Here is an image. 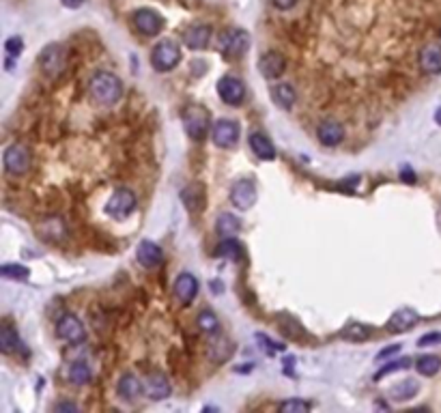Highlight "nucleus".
<instances>
[{
	"label": "nucleus",
	"mask_w": 441,
	"mask_h": 413,
	"mask_svg": "<svg viewBox=\"0 0 441 413\" xmlns=\"http://www.w3.org/2000/svg\"><path fill=\"white\" fill-rule=\"evenodd\" d=\"M88 93L102 106H114L123 97V82L110 71H97L88 80Z\"/></svg>",
	"instance_id": "1"
},
{
	"label": "nucleus",
	"mask_w": 441,
	"mask_h": 413,
	"mask_svg": "<svg viewBox=\"0 0 441 413\" xmlns=\"http://www.w3.org/2000/svg\"><path fill=\"white\" fill-rule=\"evenodd\" d=\"M67 67V54L61 45H47L43 47V52L39 54V69L43 71V75H47L50 80H56L65 73Z\"/></svg>",
	"instance_id": "2"
},
{
	"label": "nucleus",
	"mask_w": 441,
	"mask_h": 413,
	"mask_svg": "<svg viewBox=\"0 0 441 413\" xmlns=\"http://www.w3.org/2000/svg\"><path fill=\"white\" fill-rule=\"evenodd\" d=\"M181 61V50L175 41L170 39H164L160 41L153 52H151V65L157 69V71H170L175 69Z\"/></svg>",
	"instance_id": "3"
},
{
	"label": "nucleus",
	"mask_w": 441,
	"mask_h": 413,
	"mask_svg": "<svg viewBox=\"0 0 441 413\" xmlns=\"http://www.w3.org/2000/svg\"><path fill=\"white\" fill-rule=\"evenodd\" d=\"M183 123H185V132L189 134V138L203 140L209 129V112L203 106H187L183 110Z\"/></svg>",
	"instance_id": "4"
},
{
	"label": "nucleus",
	"mask_w": 441,
	"mask_h": 413,
	"mask_svg": "<svg viewBox=\"0 0 441 413\" xmlns=\"http://www.w3.org/2000/svg\"><path fill=\"white\" fill-rule=\"evenodd\" d=\"M134 209H136V196L130 190H116L110 196V200L106 202V213L118 222L130 218L134 213Z\"/></svg>",
	"instance_id": "5"
},
{
	"label": "nucleus",
	"mask_w": 441,
	"mask_h": 413,
	"mask_svg": "<svg viewBox=\"0 0 441 413\" xmlns=\"http://www.w3.org/2000/svg\"><path fill=\"white\" fill-rule=\"evenodd\" d=\"M3 164L9 174H24L31 168V151L22 144H11L3 155Z\"/></svg>",
	"instance_id": "6"
},
{
	"label": "nucleus",
	"mask_w": 441,
	"mask_h": 413,
	"mask_svg": "<svg viewBox=\"0 0 441 413\" xmlns=\"http://www.w3.org/2000/svg\"><path fill=\"white\" fill-rule=\"evenodd\" d=\"M56 336L61 340L69 343V345H78L86 338V331L82 321L76 315H65L59 323H56Z\"/></svg>",
	"instance_id": "7"
},
{
	"label": "nucleus",
	"mask_w": 441,
	"mask_h": 413,
	"mask_svg": "<svg viewBox=\"0 0 441 413\" xmlns=\"http://www.w3.org/2000/svg\"><path fill=\"white\" fill-rule=\"evenodd\" d=\"M231 202L241 211H248L256 202V186L250 179H241L231 190Z\"/></svg>",
	"instance_id": "8"
},
{
	"label": "nucleus",
	"mask_w": 441,
	"mask_h": 413,
	"mask_svg": "<svg viewBox=\"0 0 441 413\" xmlns=\"http://www.w3.org/2000/svg\"><path fill=\"white\" fill-rule=\"evenodd\" d=\"M134 24L140 35L144 37H155L164 29V17L153 9H138L134 13Z\"/></svg>",
	"instance_id": "9"
},
{
	"label": "nucleus",
	"mask_w": 441,
	"mask_h": 413,
	"mask_svg": "<svg viewBox=\"0 0 441 413\" xmlns=\"http://www.w3.org/2000/svg\"><path fill=\"white\" fill-rule=\"evenodd\" d=\"M213 142L219 149H231L239 140V125L233 119H219L213 125Z\"/></svg>",
	"instance_id": "10"
},
{
	"label": "nucleus",
	"mask_w": 441,
	"mask_h": 413,
	"mask_svg": "<svg viewBox=\"0 0 441 413\" xmlns=\"http://www.w3.org/2000/svg\"><path fill=\"white\" fill-rule=\"evenodd\" d=\"M219 45H222V52L229 59L243 57L250 47V35L246 31H231V33L222 35Z\"/></svg>",
	"instance_id": "11"
},
{
	"label": "nucleus",
	"mask_w": 441,
	"mask_h": 413,
	"mask_svg": "<svg viewBox=\"0 0 441 413\" xmlns=\"http://www.w3.org/2000/svg\"><path fill=\"white\" fill-rule=\"evenodd\" d=\"M217 93H219V97H222L224 103H229V106H239V103L243 101V97H246V87H243V82L237 80V77L224 75L222 80L217 82Z\"/></svg>",
	"instance_id": "12"
},
{
	"label": "nucleus",
	"mask_w": 441,
	"mask_h": 413,
	"mask_svg": "<svg viewBox=\"0 0 441 413\" xmlns=\"http://www.w3.org/2000/svg\"><path fill=\"white\" fill-rule=\"evenodd\" d=\"M258 71L267 77V80H276L286 71V59L280 54V52H265V54L258 59Z\"/></svg>",
	"instance_id": "13"
},
{
	"label": "nucleus",
	"mask_w": 441,
	"mask_h": 413,
	"mask_svg": "<svg viewBox=\"0 0 441 413\" xmlns=\"http://www.w3.org/2000/svg\"><path fill=\"white\" fill-rule=\"evenodd\" d=\"M316 138L325 147H336L342 142V138H345V127L334 119H327L316 127Z\"/></svg>",
	"instance_id": "14"
},
{
	"label": "nucleus",
	"mask_w": 441,
	"mask_h": 413,
	"mask_svg": "<svg viewBox=\"0 0 441 413\" xmlns=\"http://www.w3.org/2000/svg\"><path fill=\"white\" fill-rule=\"evenodd\" d=\"M196 293H199V280H196V278H194L192 273H187V271L179 273V278H177V282H175V295H177V299H179L183 306H187V303L194 301Z\"/></svg>",
	"instance_id": "15"
},
{
	"label": "nucleus",
	"mask_w": 441,
	"mask_h": 413,
	"mask_svg": "<svg viewBox=\"0 0 441 413\" xmlns=\"http://www.w3.org/2000/svg\"><path fill=\"white\" fill-rule=\"evenodd\" d=\"M420 69L428 75H439L441 73V47L439 45H426L422 47L418 57Z\"/></svg>",
	"instance_id": "16"
},
{
	"label": "nucleus",
	"mask_w": 441,
	"mask_h": 413,
	"mask_svg": "<svg viewBox=\"0 0 441 413\" xmlns=\"http://www.w3.org/2000/svg\"><path fill=\"white\" fill-rule=\"evenodd\" d=\"M136 256H138V263H140L142 267H146V269L157 267V265L162 263V258H164L162 248H160L157 243H153V241H142V243L138 246Z\"/></svg>",
	"instance_id": "17"
},
{
	"label": "nucleus",
	"mask_w": 441,
	"mask_h": 413,
	"mask_svg": "<svg viewBox=\"0 0 441 413\" xmlns=\"http://www.w3.org/2000/svg\"><path fill=\"white\" fill-rule=\"evenodd\" d=\"M181 198L187 206V211L199 213V211H203V206L207 202V192H205L203 183H192L181 192Z\"/></svg>",
	"instance_id": "18"
},
{
	"label": "nucleus",
	"mask_w": 441,
	"mask_h": 413,
	"mask_svg": "<svg viewBox=\"0 0 441 413\" xmlns=\"http://www.w3.org/2000/svg\"><path fill=\"white\" fill-rule=\"evenodd\" d=\"M144 390H146V394H149L151 400H164V398L170 396V381L166 379V375L155 373L146 379Z\"/></svg>",
	"instance_id": "19"
},
{
	"label": "nucleus",
	"mask_w": 441,
	"mask_h": 413,
	"mask_svg": "<svg viewBox=\"0 0 441 413\" xmlns=\"http://www.w3.org/2000/svg\"><path fill=\"white\" fill-rule=\"evenodd\" d=\"M418 313L415 310H409V308H403V310H396L394 315H392V319L387 321V329L389 331H407L411 329L415 323H418Z\"/></svg>",
	"instance_id": "20"
},
{
	"label": "nucleus",
	"mask_w": 441,
	"mask_h": 413,
	"mask_svg": "<svg viewBox=\"0 0 441 413\" xmlns=\"http://www.w3.org/2000/svg\"><path fill=\"white\" fill-rule=\"evenodd\" d=\"M116 390H118V394L123 396L125 400H138L140 396H142V383H140V379L136 377V375H123L118 379V385H116Z\"/></svg>",
	"instance_id": "21"
},
{
	"label": "nucleus",
	"mask_w": 441,
	"mask_h": 413,
	"mask_svg": "<svg viewBox=\"0 0 441 413\" xmlns=\"http://www.w3.org/2000/svg\"><path fill=\"white\" fill-rule=\"evenodd\" d=\"M209 39H211V29L207 24H196L192 26V29L185 33V45L192 47V50H203L209 45Z\"/></svg>",
	"instance_id": "22"
},
{
	"label": "nucleus",
	"mask_w": 441,
	"mask_h": 413,
	"mask_svg": "<svg viewBox=\"0 0 441 413\" xmlns=\"http://www.w3.org/2000/svg\"><path fill=\"white\" fill-rule=\"evenodd\" d=\"M250 147H252V151H254V155H258L261 160H276V147L272 144V140H269L265 134H258V132H254L252 136H250Z\"/></svg>",
	"instance_id": "23"
},
{
	"label": "nucleus",
	"mask_w": 441,
	"mask_h": 413,
	"mask_svg": "<svg viewBox=\"0 0 441 413\" xmlns=\"http://www.w3.org/2000/svg\"><path fill=\"white\" fill-rule=\"evenodd\" d=\"M272 95H274V99H276V103L280 108H284V110H288V108H293L295 106V101H297V93H295V89H293L291 84H278V87H274V91H272Z\"/></svg>",
	"instance_id": "24"
},
{
	"label": "nucleus",
	"mask_w": 441,
	"mask_h": 413,
	"mask_svg": "<svg viewBox=\"0 0 441 413\" xmlns=\"http://www.w3.org/2000/svg\"><path fill=\"white\" fill-rule=\"evenodd\" d=\"M20 336L17 331L11 327V325H3V329H0V351H3L5 355H11L20 349Z\"/></svg>",
	"instance_id": "25"
},
{
	"label": "nucleus",
	"mask_w": 441,
	"mask_h": 413,
	"mask_svg": "<svg viewBox=\"0 0 441 413\" xmlns=\"http://www.w3.org/2000/svg\"><path fill=\"white\" fill-rule=\"evenodd\" d=\"M239 226H241V222H239V218H235L233 213H219L217 220H215V228H217V232H219L222 237H233V235H237V232H239Z\"/></svg>",
	"instance_id": "26"
},
{
	"label": "nucleus",
	"mask_w": 441,
	"mask_h": 413,
	"mask_svg": "<svg viewBox=\"0 0 441 413\" xmlns=\"http://www.w3.org/2000/svg\"><path fill=\"white\" fill-rule=\"evenodd\" d=\"M196 325H199L201 331H205L207 336H213V333H217V329H219V319L215 317L213 310L205 308V310H201L199 319H196Z\"/></svg>",
	"instance_id": "27"
},
{
	"label": "nucleus",
	"mask_w": 441,
	"mask_h": 413,
	"mask_svg": "<svg viewBox=\"0 0 441 413\" xmlns=\"http://www.w3.org/2000/svg\"><path fill=\"white\" fill-rule=\"evenodd\" d=\"M69 377H71V381L76 383V385H84V383L91 381L93 373H91V366L86 364L84 359H78V361H73V364H71Z\"/></svg>",
	"instance_id": "28"
},
{
	"label": "nucleus",
	"mask_w": 441,
	"mask_h": 413,
	"mask_svg": "<svg viewBox=\"0 0 441 413\" xmlns=\"http://www.w3.org/2000/svg\"><path fill=\"white\" fill-rule=\"evenodd\" d=\"M342 338L345 340H351V343H362L371 336V327L369 325H362V323H351L347 325L345 329H342Z\"/></svg>",
	"instance_id": "29"
},
{
	"label": "nucleus",
	"mask_w": 441,
	"mask_h": 413,
	"mask_svg": "<svg viewBox=\"0 0 441 413\" xmlns=\"http://www.w3.org/2000/svg\"><path fill=\"white\" fill-rule=\"evenodd\" d=\"M415 368H418V373L424 375V377H433L441 368V357H437V355H422L418 361H415Z\"/></svg>",
	"instance_id": "30"
},
{
	"label": "nucleus",
	"mask_w": 441,
	"mask_h": 413,
	"mask_svg": "<svg viewBox=\"0 0 441 413\" xmlns=\"http://www.w3.org/2000/svg\"><path fill=\"white\" fill-rule=\"evenodd\" d=\"M418 381H413V379H407L403 383H399L394 390H392V398H396V400H409L415 396V392H418Z\"/></svg>",
	"instance_id": "31"
},
{
	"label": "nucleus",
	"mask_w": 441,
	"mask_h": 413,
	"mask_svg": "<svg viewBox=\"0 0 441 413\" xmlns=\"http://www.w3.org/2000/svg\"><path fill=\"white\" fill-rule=\"evenodd\" d=\"M231 353H233V345H231L229 340H224V338H219V340L211 343V347H209V355H211L213 361H217V364H219V361L229 359Z\"/></svg>",
	"instance_id": "32"
},
{
	"label": "nucleus",
	"mask_w": 441,
	"mask_h": 413,
	"mask_svg": "<svg viewBox=\"0 0 441 413\" xmlns=\"http://www.w3.org/2000/svg\"><path fill=\"white\" fill-rule=\"evenodd\" d=\"M219 254L226 256V258H233V261H241V256H243V250L239 246L237 239L233 237H224V241L219 243Z\"/></svg>",
	"instance_id": "33"
},
{
	"label": "nucleus",
	"mask_w": 441,
	"mask_h": 413,
	"mask_svg": "<svg viewBox=\"0 0 441 413\" xmlns=\"http://www.w3.org/2000/svg\"><path fill=\"white\" fill-rule=\"evenodd\" d=\"M312 405L302 398H291V400L280 403V413H308Z\"/></svg>",
	"instance_id": "34"
},
{
	"label": "nucleus",
	"mask_w": 441,
	"mask_h": 413,
	"mask_svg": "<svg viewBox=\"0 0 441 413\" xmlns=\"http://www.w3.org/2000/svg\"><path fill=\"white\" fill-rule=\"evenodd\" d=\"M409 366H411V359H409V357L396 359V361H392V364L383 366V368L375 375V379L379 381V379H383V377H385V375H389V373H394V370H403V368H409Z\"/></svg>",
	"instance_id": "35"
},
{
	"label": "nucleus",
	"mask_w": 441,
	"mask_h": 413,
	"mask_svg": "<svg viewBox=\"0 0 441 413\" xmlns=\"http://www.w3.org/2000/svg\"><path fill=\"white\" fill-rule=\"evenodd\" d=\"M0 273H3L5 278H11V280L29 278V269L24 265H3V267H0Z\"/></svg>",
	"instance_id": "36"
},
{
	"label": "nucleus",
	"mask_w": 441,
	"mask_h": 413,
	"mask_svg": "<svg viewBox=\"0 0 441 413\" xmlns=\"http://www.w3.org/2000/svg\"><path fill=\"white\" fill-rule=\"evenodd\" d=\"M22 47H24V41H22L20 37H11V39H7V43H5V50H7V54H9V57H20Z\"/></svg>",
	"instance_id": "37"
},
{
	"label": "nucleus",
	"mask_w": 441,
	"mask_h": 413,
	"mask_svg": "<svg viewBox=\"0 0 441 413\" xmlns=\"http://www.w3.org/2000/svg\"><path fill=\"white\" fill-rule=\"evenodd\" d=\"M439 343H441V333L439 331L426 333V336H422V338L418 340L420 347H431V345H439Z\"/></svg>",
	"instance_id": "38"
},
{
	"label": "nucleus",
	"mask_w": 441,
	"mask_h": 413,
	"mask_svg": "<svg viewBox=\"0 0 441 413\" xmlns=\"http://www.w3.org/2000/svg\"><path fill=\"white\" fill-rule=\"evenodd\" d=\"M274 3V7L276 9H280V11H288V9H293L297 5V0H272Z\"/></svg>",
	"instance_id": "39"
},
{
	"label": "nucleus",
	"mask_w": 441,
	"mask_h": 413,
	"mask_svg": "<svg viewBox=\"0 0 441 413\" xmlns=\"http://www.w3.org/2000/svg\"><path fill=\"white\" fill-rule=\"evenodd\" d=\"M401 351V345H392V347H387V349H383L377 357L379 359H385V357H389V355H394V353H399Z\"/></svg>",
	"instance_id": "40"
},
{
	"label": "nucleus",
	"mask_w": 441,
	"mask_h": 413,
	"mask_svg": "<svg viewBox=\"0 0 441 413\" xmlns=\"http://www.w3.org/2000/svg\"><path fill=\"white\" fill-rule=\"evenodd\" d=\"M54 409H56L59 413H61V411H78V407H76V405H73V403H59V405H56Z\"/></svg>",
	"instance_id": "41"
},
{
	"label": "nucleus",
	"mask_w": 441,
	"mask_h": 413,
	"mask_svg": "<svg viewBox=\"0 0 441 413\" xmlns=\"http://www.w3.org/2000/svg\"><path fill=\"white\" fill-rule=\"evenodd\" d=\"M401 177H403V179H405V181H407V183H415V174H413V172H411V170H409V168H405V170H403V174H401Z\"/></svg>",
	"instance_id": "42"
},
{
	"label": "nucleus",
	"mask_w": 441,
	"mask_h": 413,
	"mask_svg": "<svg viewBox=\"0 0 441 413\" xmlns=\"http://www.w3.org/2000/svg\"><path fill=\"white\" fill-rule=\"evenodd\" d=\"M63 5H65V7H80V5H82V0H63Z\"/></svg>",
	"instance_id": "43"
},
{
	"label": "nucleus",
	"mask_w": 441,
	"mask_h": 413,
	"mask_svg": "<svg viewBox=\"0 0 441 413\" xmlns=\"http://www.w3.org/2000/svg\"><path fill=\"white\" fill-rule=\"evenodd\" d=\"M435 119H437V123H439V125H441V108H439V110H437V114H435Z\"/></svg>",
	"instance_id": "44"
}]
</instances>
